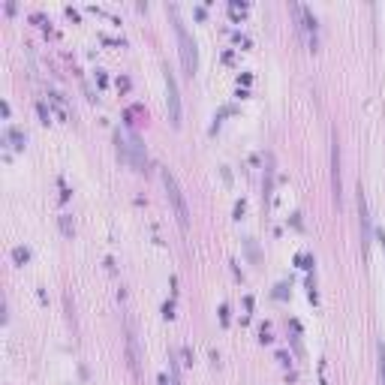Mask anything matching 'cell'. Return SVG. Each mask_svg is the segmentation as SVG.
Wrapping results in <instances>:
<instances>
[{
    "instance_id": "6",
    "label": "cell",
    "mask_w": 385,
    "mask_h": 385,
    "mask_svg": "<svg viewBox=\"0 0 385 385\" xmlns=\"http://www.w3.org/2000/svg\"><path fill=\"white\" fill-rule=\"evenodd\" d=\"M51 102H54V108H58V115H61V121H69L72 118V112H69V105H66V99L64 94H58V91H51Z\"/></svg>"
},
{
    "instance_id": "7",
    "label": "cell",
    "mask_w": 385,
    "mask_h": 385,
    "mask_svg": "<svg viewBox=\"0 0 385 385\" xmlns=\"http://www.w3.org/2000/svg\"><path fill=\"white\" fill-rule=\"evenodd\" d=\"M127 355H129V367L139 370V346H135V334L127 331Z\"/></svg>"
},
{
    "instance_id": "8",
    "label": "cell",
    "mask_w": 385,
    "mask_h": 385,
    "mask_svg": "<svg viewBox=\"0 0 385 385\" xmlns=\"http://www.w3.org/2000/svg\"><path fill=\"white\" fill-rule=\"evenodd\" d=\"M12 256H15V262H28V256H31V253H28L24 247H15V250H12Z\"/></svg>"
},
{
    "instance_id": "5",
    "label": "cell",
    "mask_w": 385,
    "mask_h": 385,
    "mask_svg": "<svg viewBox=\"0 0 385 385\" xmlns=\"http://www.w3.org/2000/svg\"><path fill=\"white\" fill-rule=\"evenodd\" d=\"M3 142L9 145V148H24V142H28V132L18 127H9L6 129V135H3Z\"/></svg>"
},
{
    "instance_id": "4",
    "label": "cell",
    "mask_w": 385,
    "mask_h": 385,
    "mask_svg": "<svg viewBox=\"0 0 385 385\" xmlns=\"http://www.w3.org/2000/svg\"><path fill=\"white\" fill-rule=\"evenodd\" d=\"M166 102H169V115H172V124L181 127V96H178V81L172 75V69H166Z\"/></svg>"
},
{
    "instance_id": "1",
    "label": "cell",
    "mask_w": 385,
    "mask_h": 385,
    "mask_svg": "<svg viewBox=\"0 0 385 385\" xmlns=\"http://www.w3.org/2000/svg\"><path fill=\"white\" fill-rule=\"evenodd\" d=\"M118 157L124 162H129L132 169H145V162H148V151H145V145H142V139L135 135V132H118Z\"/></svg>"
},
{
    "instance_id": "2",
    "label": "cell",
    "mask_w": 385,
    "mask_h": 385,
    "mask_svg": "<svg viewBox=\"0 0 385 385\" xmlns=\"http://www.w3.org/2000/svg\"><path fill=\"white\" fill-rule=\"evenodd\" d=\"M160 178H162V187H166V196H169V202H172V208L178 214V223L187 229L190 226V208H187V199H184V193L178 187V178L169 169H160Z\"/></svg>"
},
{
    "instance_id": "3",
    "label": "cell",
    "mask_w": 385,
    "mask_h": 385,
    "mask_svg": "<svg viewBox=\"0 0 385 385\" xmlns=\"http://www.w3.org/2000/svg\"><path fill=\"white\" fill-rule=\"evenodd\" d=\"M172 9V15H175V33H178V45H181V61H184V69L187 72H196V66H199V51H196V39H190V33L184 28V21H181V15H178V6H169Z\"/></svg>"
}]
</instances>
